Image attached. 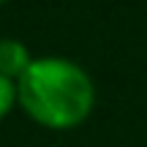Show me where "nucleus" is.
<instances>
[{"mask_svg":"<svg viewBox=\"0 0 147 147\" xmlns=\"http://www.w3.org/2000/svg\"><path fill=\"white\" fill-rule=\"evenodd\" d=\"M14 106H19V101H16V82L0 76V123L14 112Z\"/></svg>","mask_w":147,"mask_h":147,"instance_id":"nucleus-3","label":"nucleus"},{"mask_svg":"<svg viewBox=\"0 0 147 147\" xmlns=\"http://www.w3.org/2000/svg\"><path fill=\"white\" fill-rule=\"evenodd\" d=\"M33 55L19 38H0V76L19 82L33 65Z\"/></svg>","mask_w":147,"mask_h":147,"instance_id":"nucleus-2","label":"nucleus"},{"mask_svg":"<svg viewBox=\"0 0 147 147\" xmlns=\"http://www.w3.org/2000/svg\"><path fill=\"white\" fill-rule=\"evenodd\" d=\"M0 3H5V0H0Z\"/></svg>","mask_w":147,"mask_h":147,"instance_id":"nucleus-4","label":"nucleus"},{"mask_svg":"<svg viewBox=\"0 0 147 147\" xmlns=\"http://www.w3.org/2000/svg\"><path fill=\"white\" fill-rule=\"evenodd\" d=\"M19 109L47 131H74L95 109L93 76L60 55L36 57L16 82Z\"/></svg>","mask_w":147,"mask_h":147,"instance_id":"nucleus-1","label":"nucleus"}]
</instances>
